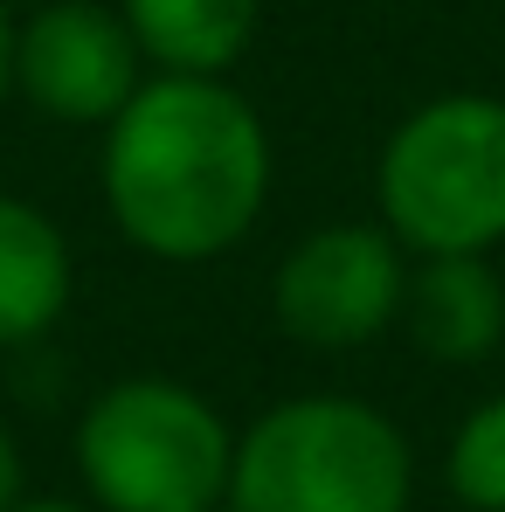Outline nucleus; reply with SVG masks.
<instances>
[{
	"label": "nucleus",
	"instance_id": "nucleus-9",
	"mask_svg": "<svg viewBox=\"0 0 505 512\" xmlns=\"http://www.w3.org/2000/svg\"><path fill=\"white\" fill-rule=\"evenodd\" d=\"M139 56L167 77H229L256 42L263 0H118Z\"/></svg>",
	"mask_w": 505,
	"mask_h": 512
},
{
	"label": "nucleus",
	"instance_id": "nucleus-7",
	"mask_svg": "<svg viewBox=\"0 0 505 512\" xmlns=\"http://www.w3.org/2000/svg\"><path fill=\"white\" fill-rule=\"evenodd\" d=\"M409 333L443 367H478L505 346V277L492 256H422L409 270Z\"/></svg>",
	"mask_w": 505,
	"mask_h": 512
},
{
	"label": "nucleus",
	"instance_id": "nucleus-3",
	"mask_svg": "<svg viewBox=\"0 0 505 512\" xmlns=\"http://www.w3.org/2000/svg\"><path fill=\"white\" fill-rule=\"evenodd\" d=\"M416 457L374 402L291 395L236 436L229 512H409Z\"/></svg>",
	"mask_w": 505,
	"mask_h": 512
},
{
	"label": "nucleus",
	"instance_id": "nucleus-1",
	"mask_svg": "<svg viewBox=\"0 0 505 512\" xmlns=\"http://www.w3.org/2000/svg\"><path fill=\"white\" fill-rule=\"evenodd\" d=\"M104 208L160 263L229 256L270 201V132L229 77L153 70L104 125Z\"/></svg>",
	"mask_w": 505,
	"mask_h": 512
},
{
	"label": "nucleus",
	"instance_id": "nucleus-11",
	"mask_svg": "<svg viewBox=\"0 0 505 512\" xmlns=\"http://www.w3.org/2000/svg\"><path fill=\"white\" fill-rule=\"evenodd\" d=\"M21 492H28V464H21V443H14V429L0 423V512L21 506Z\"/></svg>",
	"mask_w": 505,
	"mask_h": 512
},
{
	"label": "nucleus",
	"instance_id": "nucleus-10",
	"mask_svg": "<svg viewBox=\"0 0 505 512\" xmlns=\"http://www.w3.org/2000/svg\"><path fill=\"white\" fill-rule=\"evenodd\" d=\"M443 478L464 499V512H505V395L478 402L457 423L450 457H443Z\"/></svg>",
	"mask_w": 505,
	"mask_h": 512
},
{
	"label": "nucleus",
	"instance_id": "nucleus-5",
	"mask_svg": "<svg viewBox=\"0 0 505 512\" xmlns=\"http://www.w3.org/2000/svg\"><path fill=\"white\" fill-rule=\"evenodd\" d=\"M409 298V250L381 222H319L298 236L270 277V319L284 340L353 353L381 340Z\"/></svg>",
	"mask_w": 505,
	"mask_h": 512
},
{
	"label": "nucleus",
	"instance_id": "nucleus-13",
	"mask_svg": "<svg viewBox=\"0 0 505 512\" xmlns=\"http://www.w3.org/2000/svg\"><path fill=\"white\" fill-rule=\"evenodd\" d=\"M14 512H97V506H77V499H21Z\"/></svg>",
	"mask_w": 505,
	"mask_h": 512
},
{
	"label": "nucleus",
	"instance_id": "nucleus-4",
	"mask_svg": "<svg viewBox=\"0 0 505 512\" xmlns=\"http://www.w3.org/2000/svg\"><path fill=\"white\" fill-rule=\"evenodd\" d=\"M236 429L167 374L111 381L77 423V471L97 512H215L229 499Z\"/></svg>",
	"mask_w": 505,
	"mask_h": 512
},
{
	"label": "nucleus",
	"instance_id": "nucleus-2",
	"mask_svg": "<svg viewBox=\"0 0 505 512\" xmlns=\"http://www.w3.org/2000/svg\"><path fill=\"white\" fill-rule=\"evenodd\" d=\"M374 201L409 256H492L505 243V97L443 90L416 104L381 146Z\"/></svg>",
	"mask_w": 505,
	"mask_h": 512
},
{
	"label": "nucleus",
	"instance_id": "nucleus-12",
	"mask_svg": "<svg viewBox=\"0 0 505 512\" xmlns=\"http://www.w3.org/2000/svg\"><path fill=\"white\" fill-rule=\"evenodd\" d=\"M14 97V14H7V0H0V104Z\"/></svg>",
	"mask_w": 505,
	"mask_h": 512
},
{
	"label": "nucleus",
	"instance_id": "nucleus-8",
	"mask_svg": "<svg viewBox=\"0 0 505 512\" xmlns=\"http://www.w3.org/2000/svg\"><path fill=\"white\" fill-rule=\"evenodd\" d=\"M77 291V256L56 215L21 194H0V346L42 340Z\"/></svg>",
	"mask_w": 505,
	"mask_h": 512
},
{
	"label": "nucleus",
	"instance_id": "nucleus-6",
	"mask_svg": "<svg viewBox=\"0 0 505 512\" xmlns=\"http://www.w3.org/2000/svg\"><path fill=\"white\" fill-rule=\"evenodd\" d=\"M146 84V56L118 7L42 0L14 21V97L56 125H111Z\"/></svg>",
	"mask_w": 505,
	"mask_h": 512
}]
</instances>
